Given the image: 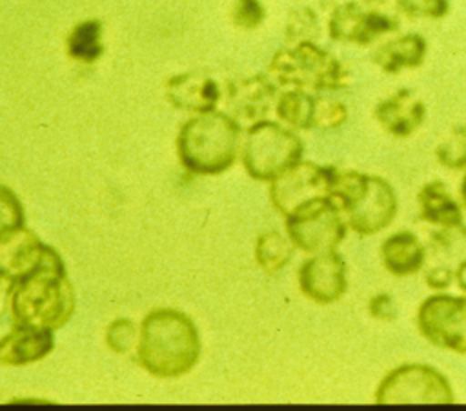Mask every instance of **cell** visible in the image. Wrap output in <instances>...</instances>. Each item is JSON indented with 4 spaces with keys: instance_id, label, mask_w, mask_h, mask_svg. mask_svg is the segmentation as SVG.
I'll use <instances>...</instances> for the list:
<instances>
[{
    "instance_id": "cell-1",
    "label": "cell",
    "mask_w": 466,
    "mask_h": 411,
    "mask_svg": "<svg viewBox=\"0 0 466 411\" xmlns=\"http://www.w3.org/2000/svg\"><path fill=\"white\" fill-rule=\"evenodd\" d=\"M200 356V336L193 320L177 309L157 307L140 324L138 364L153 376L177 378L189 373Z\"/></svg>"
},
{
    "instance_id": "cell-2",
    "label": "cell",
    "mask_w": 466,
    "mask_h": 411,
    "mask_svg": "<svg viewBox=\"0 0 466 411\" xmlns=\"http://www.w3.org/2000/svg\"><path fill=\"white\" fill-rule=\"evenodd\" d=\"M15 324L42 329L62 327L75 311V291L60 255L47 246L42 262L22 280L15 282L11 295Z\"/></svg>"
},
{
    "instance_id": "cell-3",
    "label": "cell",
    "mask_w": 466,
    "mask_h": 411,
    "mask_svg": "<svg viewBox=\"0 0 466 411\" xmlns=\"http://www.w3.org/2000/svg\"><path fill=\"white\" fill-rule=\"evenodd\" d=\"M329 198L342 213L348 227L360 236L386 229L399 207L388 180L355 169L335 167Z\"/></svg>"
},
{
    "instance_id": "cell-4",
    "label": "cell",
    "mask_w": 466,
    "mask_h": 411,
    "mask_svg": "<svg viewBox=\"0 0 466 411\" xmlns=\"http://www.w3.org/2000/svg\"><path fill=\"white\" fill-rule=\"evenodd\" d=\"M242 127L220 111L189 118L178 133L177 151L182 165L195 175H218L231 167L240 151Z\"/></svg>"
},
{
    "instance_id": "cell-5",
    "label": "cell",
    "mask_w": 466,
    "mask_h": 411,
    "mask_svg": "<svg viewBox=\"0 0 466 411\" xmlns=\"http://www.w3.org/2000/svg\"><path fill=\"white\" fill-rule=\"evenodd\" d=\"M268 76L279 87L315 95L340 91L350 84L348 67L317 42H297L279 49L269 62Z\"/></svg>"
},
{
    "instance_id": "cell-6",
    "label": "cell",
    "mask_w": 466,
    "mask_h": 411,
    "mask_svg": "<svg viewBox=\"0 0 466 411\" xmlns=\"http://www.w3.org/2000/svg\"><path fill=\"white\" fill-rule=\"evenodd\" d=\"M304 144L300 136L271 120L248 127L240 145V158L248 175L260 182H271L286 169L302 160Z\"/></svg>"
},
{
    "instance_id": "cell-7",
    "label": "cell",
    "mask_w": 466,
    "mask_h": 411,
    "mask_svg": "<svg viewBox=\"0 0 466 411\" xmlns=\"http://www.w3.org/2000/svg\"><path fill=\"white\" fill-rule=\"evenodd\" d=\"M348 229L342 213L329 196L315 198L286 216V233L291 244L309 255L337 249Z\"/></svg>"
},
{
    "instance_id": "cell-8",
    "label": "cell",
    "mask_w": 466,
    "mask_h": 411,
    "mask_svg": "<svg viewBox=\"0 0 466 411\" xmlns=\"http://www.w3.org/2000/svg\"><path fill=\"white\" fill-rule=\"evenodd\" d=\"M450 380L428 364H402L384 375L375 389L377 404H451Z\"/></svg>"
},
{
    "instance_id": "cell-9",
    "label": "cell",
    "mask_w": 466,
    "mask_h": 411,
    "mask_svg": "<svg viewBox=\"0 0 466 411\" xmlns=\"http://www.w3.org/2000/svg\"><path fill=\"white\" fill-rule=\"evenodd\" d=\"M399 29V18L379 0H350L335 5L328 20V35L340 44L370 45Z\"/></svg>"
},
{
    "instance_id": "cell-10",
    "label": "cell",
    "mask_w": 466,
    "mask_h": 411,
    "mask_svg": "<svg viewBox=\"0 0 466 411\" xmlns=\"http://www.w3.org/2000/svg\"><path fill=\"white\" fill-rule=\"evenodd\" d=\"M417 327L430 344L466 355V296H428L419 306Z\"/></svg>"
},
{
    "instance_id": "cell-11",
    "label": "cell",
    "mask_w": 466,
    "mask_h": 411,
    "mask_svg": "<svg viewBox=\"0 0 466 411\" xmlns=\"http://www.w3.org/2000/svg\"><path fill=\"white\" fill-rule=\"evenodd\" d=\"M333 171V165H320L309 160L297 162L269 182V200L273 207L286 218L300 206L315 198L329 196Z\"/></svg>"
},
{
    "instance_id": "cell-12",
    "label": "cell",
    "mask_w": 466,
    "mask_h": 411,
    "mask_svg": "<svg viewBox=\"0 0 466 411\" xmlns=\"http://www.w3.org/2000/svg\"><path fill=\"white\" fill-rule=\"evenodd\" d=\"M279 98V85L268 75H253L228 84L222 93L226 113L240 125L251 127L268 118L275 109Z\"/></svg>"
},
{
    "instance_id": "cell-13",
    "label": "cell",
    "mask_w": 466,
    "mask_h": 411,
    "mask_svg": "<svg viewBox=\"0 0 466 411\" xmlns=\"http://www.w3.org/2000/svg\"><path fill=\"white\" fill-rule=\"evenodd\" d=\"M299 286L306 298L317 304H333L348 291V266L337 249L315 253L299 269Z\"/></svg>"
},
{
    "instance_id": "cell-14",
    "label": "cell",
    "mask_w": 466,
    "mask_h": 411,
    "mask_svg": "<svg viewBox=\"0 0 466 411\" xmlns=\"http://www.w3.org/2000/svg\"><path fill=\"white\" fill-rule=\"evenodd\" d=\"M373 118L384 133L395 138H408L424 124L426 105L411 89L400 87L377 102Z\"/></svg>"
},
{
    "instance_id": "cell-15",
    "label": "cell",
    "mask_w": 466,
    "mask_h": 411,
    "mask_svg": "<svg viewBox=\"0 0 466 411\" xmlns=\"http://www.w3.org/2000/svg\"><path fill=\"white\" fill-rule=\"evenodd\" d=\"M166 98L177 109L200 115L217 109L222 100V89L209 75L187 71L173 75L166 82Z\"/></svg>"
},
{
    "instance_id": "cell-16",
    "label": "cell",
    "mask_w": 466,
    "mask_h": 411,
    "mask_svg": "<svg viewBox=\"0 0 466 411\" xmlns=\"http://www.w3.org/2000/svg\"><path fill=\"white\" fill-rule=\"evenodd\" d=\"M47 246L27 227L18 226L0 235V273L13 282L38 267Z\"/></svg>"
},
{
    "instance_id": "cell-17",
    "label": "cell",
    "mask_w": 466,
    "mask_h": 411,
    "mask_svg": "<svg viewBox=\"0 0 466 411\" xmlns=\"http://www.w3.org/2000/svg\"><path fill=\"white\" fill-rule=\"evenodd\" d=\"M55 346L53 331L27 324H15V327L0 338V364L2 366H27L46 358Z\"/></svg>"
},
{
    "instance_id": "cell-18",
    "label": "cell",
    "mask_w": 466,
    "mask_h": 411,
    "mask_svg": "<svg viewBox=\"0 0 466 411\" xmlns=\"http://www.w3.org/2000/svg\"><path fill=\"white\" fill-rule=\"evenodd\" d=\"M428 53L426 38L419 33H404L382 42L371 53V60L386 75H397L402 69L422 65Z\"/></svg>"
},
{
    "instance_id": "cell-19",
    "label": "cell",
    "mask_w": 466,
    "mask_h": 411,
    "mask_svg": "<svg viewBox=\"0 0 466 411\" xmlns=\"http://www.w3.org/2000/svg\"><path fill=\"white\" fill-rule=\"evenodd\" d=\"M419 215L422 220L442 227V229H462L464 215L459 202L448 191V185L442 180L426 182L417 195Z\"/></svg>"
},
{
    "instance_id": "cell-20",
    "label": "cell",
    "mask_w": 466,
    "mask_h": 411,
    "mask_svg": "<svg viewBox=\"0 0 466 411\" xmlns=\"http://www.w3.org/2000/svg\"><path fill=\"white\" fill-rule=\"evenodd\" d=\"M380 258L391 275L410 276L422 269L426 260V247L415 233L402 229L390 235L382 242Z\"/></svg>"
},
{
    "instance_id": "cell-21",
    "label": "cell",
    "mask_w": 466,
    "mask_h": 411,
    "mask_svg": "<svg viewBox=\"0 0 466 411\" xmlns=\"http://www.w3.org/2000/svg\"><path fill=\"white\" fill-rule=\"evenodd\" d=\"M317 95L300 89H284L279 93L275 113L280 122L291 129H313Z\"/></svg>"
},
{
    "instance_id": "cell-22",
    "label": "cell",
    "mask_w": 466,
    "mask_h": 411,
    "mask_svg": "<svg viewBox=\"0 0 466 411\" xmlns=\"http://www.w3.org/2000/svg\"><path fill=\"white\" fill-rule=\"evenodd\" d=\"M293 244L289 236L279 231H264L255 242V260L266 275H277L282 271L293 255Z\"/></svg>"
},
{
    "instance_id": "cell-23",
    "label": "cell",
    "mask_w": 466,
    "mask_h": 411,
    "mask_svg": "<svg viewBox=\"0 0 466 411\" xmlns=\"http://www.w3.org/2000/svg\"><path fill=\"white\" fill-rule=\"evenodd\" d=\"M67 53L73 60L91 64L100 58L104 51L102 25L98 20H84L73 27L67 36Z\"/></svg>"
},
{
    "instance_id": "cell-24",
    "label": "cell",
    "mask_w": 466,
    "mask_h": 411,
    "mask_svg": "<svg viewBox=\"0 0 466 411\" xmlns=\"http://www.w3.org/2000/svg\"><path fill=\"white\" fill-rule=\"evenodd\" d=\"M437 162L448 169L466 167V124L451 127L448 136L435 147Z\"/></svg>"
},
{
    "instance_id": "cell-25",
    "label": "cell",
    "mask_w": 466,
    "mask_h": 411,
    "mask_svg": "<svg viewBox=\"0 0 466 411\" xmlns=\"http://www.w3.org/2000/svg\"><path fill=\"white\" fill-rule=\"evenodd\" d=\"M320 33V22L311 7H299L289 13L286 24V44L315 42Z\"/></svg>"
},
{
    "instance_id": "cell-26",
    "label": "cell",
    "mask_w": 466,
    "mask_h": 411,
    "mask_svg": "<svg viewBox=\"0 0 466 411\" xmlns=\"http://www.w3.org/2000/svg\"><path fill=\"white\" fill-rule=\"evenodd\" d=\"M138 338H140V327L129 318H116L106 329V342L109 349L120 355L129 353L133 349L137 351Z\"/></svg>"
},
{
    "instance_id": "cell-27",
    "label": "cell",
    "mask_w": 466,
    "mask_h": 411,
    "mask_svg": "<svg viewBox=\"0 0 466 411\" xmlns=\"http://www.w3.org/2000/svg\"><path fill=\"white\" fill-rule=\"evenodd\" d=\"M346 120H348V107L340 100H333V98L317 95L313 129L333 131V129L342 127L346 124Z\"/></svg>"
},
{
    "instance_id": "cell-28",
    "label": "cell",
    "mask_w": 466,
    "mask_h": 411,
    "mask_svg": "<svg viewBox=\"0 0 466 411\" xmlns=\"http://www.w3.org/2000/svg\"><path fill=\"white\" fill-rule=\"evenodd\" d=\"M397 9L410 18L439 20L450 13V0H397Z\"/></svg>"
},
{
    "instance_id": "cell-29",
    "label": "cell",
    "mask_w": 466,
    "mask_h": 411,
    "mask_svg": "<svg viewBox=\"0 0 466 411\" xmlns=\"http://www.w3.org/2000/svg\"><path fill=\"white\" fill-rule=\"evenodd\" d=\"M18 226H24V207L9 187L0 185V235Z\"/></svg>"
},
{
    "instance_id": "cell-30",
    "label": "cell",
    "mask_w": 466,
    "mask_h": 411,
    "mask_svg": "<svg viewBox=\"0 0 466 411\" xmlns=\"http://www.w3.org/2000/svg\"><path fill=\"white\" fill-rule=\"evenodd\" d=\"M231 16L237 27L257 29L266 18V9L260 0H237Z\"/></svg>"
},
{
    "instance_id": "cell-31",
    "label": "cell",
    "mask_w": 466,
    "mask_h": 411,
    "mask_svg": "<svg viewBox=\"0 0 466 411\" xmlns=\"http://www.w3.org/2000/svg\"><path fill=\"white\" fill-rule=\"evenodd\" d=\"M368 311L373 318L377 320H384V322H390L395 318L397 315V309H395V300L391 295L388 293H377L370 298L368 302Z\"/></svg>"
},
{
    "instance_id": "cell-32",
    "label": "cell",
    "mask_w": 466,
    "mask_h": 411,
    "mask_svg": "<svg viewBox=\"0 0 466 411\" xmlns=\"http://www.w3.org/2000/svg\"><path fill=\"white\" fill-rule=\"evenodd\" d=\"M451 282H455V271L451 267L437 266L426 273V284H428V287H431L435 291L448 289L451 286Z\"/></svg>"
},
{
    "instance_id": "cell-33",
    "label": "cell",
    "mask_w": 466,
    "mask_h": 411,
    "mask_svg": "<svg viewBox=\"0 0 466 411\" xmlns=\"http://www.w3.org/2000/svg\"><path fill=\"white\" fill-rule=\"evenodd\" d=\"M15 282L0 273V318L11 307V295H13Z\"/></svg>"
},
{
    "instance_id": "cell-34",
    "label": "cell",
    "mask_w": 466,
    "mask_h": 411,
    "mask_svg": "<svg viewBox=\"0 0 466 411\" xmlns=\"http://www.w3.org/2000/svg\"><path fill=\"white\" fill-rule=\"evenodd\" d=\"M455 282L466 293V260H462L455 269Z\"/></svg>"
},
{
    "instance_id": "cell-35",
    "label": "cell",
    "mask_w": 466,
    "mask_h": 411,
    "mask_svg": "<svg viewBox=\"0 0 466 411\" xmlns=\"http://www.w3.org/2000/svg\"><path fill=\"white\" fill-rule=\"evenodd\" d=\"M461 198H462V204L466 207V175H464V178L461 182Z\"/></svg>"
}]
</instances>
